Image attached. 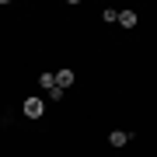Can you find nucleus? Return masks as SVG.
Returning <instances> with one entry per match:
<instances>
[{"mask_svg":"<svg viewBox=\"0 0 157 157\" xmlns=\"http://www.w3.org/2000/svg\"><path fill=\"white\" fill-rule=\"evenodd\" d=\"M21 112L28 115V119H42V112H45V101H42L39 94H28V98H25V105H21Z\"/></svg>","mask_w":157,"mask_h":157,"instance_id":"f257e3e1","label":"nucleus"},{"mask_svg":"<svg viewBox=\"0 0 157 157\" xmlns=\"http://www.w3.org/2000/svg\"><path fill=\"white\" fill-rule=\"evenodd\" d=\"M70 84H73V70H70V67H59V70H56V87L67 91Z\"/></svg>","mask_w":157,"mask_h":157,"instance_id":"f03ea898","label":"nucleus"},{"mask_svg":"<svg viewBox=\"0 0 157 157\" xmlns=\"http://www.w3.org/2000/svg\"><path fill=\"white\" fill-rule=\"evenodd\" d=\"M119 25H122V28H136V25H140V14L136 11H119Z\"/></svg>","mask_w":157,"mask_h":157,"instance_id":"7ed1b4c3","label":"nucleus"},{"mask_svg":"<svg viewBox=\"0 0 157 157\" xmlns=\"http://www.w3.org/2000/svg\"><path fill=\"white\" fill-rule=\"evenodd\" d=\"M108 143H112V147H126L129 143V133H126V129H112V133H108Z\"/></svg>","mask_w":157,"mask_h":157,"instance_id":"20e7f679","label":"nucleus"},{"mask_svg":"<svg viewBox=\"0 0 157 157\" xmlns=\"http://www.w3.org/2000/svg\"><path fill=\"white\" fill-rule=\"evenodd\" d=\"M39 87L42 91H52V87H56V73H39Z\"/></svg>","mask_w":157,"mask_h":157,"instance_id":"39448f33","label":"nucleus"},{"mask_svg":"<svg viewBox=\"0 0 157 157\" xmlns=\"http://www.w3.org/2000/svg\"><path fill=\"white\" fill-rule=\"evenodd\" d=\"M101 21H108V25L119 21V11H112V7H108V11H101Z\"/></svg>","mask_w":157,"mask_h":157,"instance_id":"423d86ee","label":"nucleus"}]
</instances>
